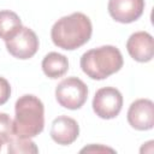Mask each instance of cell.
Listing matches in <instances>:
<instances>
[{"label": "cell", "instance_id": "277c9868", "mask_svg": "<svg viewBox=\"0 0 154 154\" xmlns=\"http://www.w3.org/2000/svg\"><path fill=\"white\" fill-rule=\"evenodd\" d=\"M55 99L64 108L78 109L88 99V87L78 77L64 78L55 88Z\"/></svg>", "mask_w": 154, "mask_h": 154}, {"label": "cell", "instance_id": "3957f363", "mask_svg": "<svg viewBox=\"0 0 154 154\" xmlns=\"http://www.w3.org/2000/svg\"><path fill=\"white\" fill-rule=\"evenodd\" d=\"M124 60L120 51L111 45L93 48L81 57V69L91 79L101 81L118 72Z\"/></svg>", "mask_w": 154, "mask_h": 154}, {"label": "cell", "instance_id": "ba28073f", "mask_svg": "<svg viewBox=\"0 0 154 154\" xmlns=\"http://www.w3.org/2000/svg\"><path fill=\"white\" fill-rule=\"evenodd\" d=\"M107 8L116 22L129 24L143 14L144 0H108Z\"/></svg>", "mask_w": 154, "mask_h": 154}, {"label": "cell", "instance_id": "6da1fadb", "mask_svg": "<svg viewBox=\"0 0 154 154\" xmlns=\"http://www.w3.org/2000/svg\"><path fill=\"white\" fill-rule=\"evenodd\" d=\"M93 34V25L88 16L73 12L58 19L51 30L53 43L65 51H73L85 45Z\"/></svg>", "mask_w": 154, "mask_h": 154}, {"label": "cell", "instance_id": "52a82bcc", "mask_svg": "<svg viewBox=\"0 0 154 154\" xmlns=\"http://www.w3.org/2000/svg\"><path fill=\"white\" fill-rule=\"evenodd\" d=\"M131 128L138 131L150 130L154 126V103L149 99L135 100L126 114Z\"/></svg>", "mask_w": 154, "mask_h": 154}, {"label": "cell", "instance_id": "8fae6325", "mask_svg": "<svg viewBox=\"0 0 154 154\" xmlns=\"http://www.w3.org/2000/svg\"><path fill=\"white\" fill-rule=\"evenodd\" d=\"M43 73L52 79L63 77L69 70V60L64 54L58 52H49L42 60Z\"/></svg>", "mask_w": 154, "mask_h": 154}, {"label": "cell", "instance_id": "5bb4252c", "mask_svg": "<svg viewBox=\"0 0 154 154\" xmlns=\"http://www.w3.org/2000/svg\"><path fill=\"white\" fill-rule=\"evenodd\" d=\"M13 136V120L7 113L0 112V149L4 144H7Z\"/></svg>", "mask_w": 154, "mask_h": 154}, {"label": "cell", "instance_id": "5b68a950", "mask_svg": "<svg viewBox=\"0 0 154 154\" xmlns=\"http://www.w3.org/2000/svg\"><path fill=\"white\" fill-rule=\"evenodd\" d=\"M93 109L101 119L116 118L123 107V95L114 87L100 88L93 99Z\"/></svg>", "mask_w": 154, "mask_h": 154}, {"label": "cell", "instance_id": "9c48e42d", "mask_svg": "<svg viewBox=\"0 0 154 154\" xmlns=\"http://www.w3.org/2000/svg\"><path fill=\"white\" fill-rule=\"evenodd\" d=\"M126 51L129 55L138 63L150 61L154 55L153 36L147 31L134 32L126 41Z\"/></svg>", "mask_w": 154, "mask_h": 154}, {"label": "cell", "instance_id": "2e32d148", "mask_svg": "<svg viewBox=\"0 0 154 154\" xmlns=\"http://www.w3.org/2000/svg\"><path fill=\"white\" fill-rule=\"evenodd\" d=\"M83 152H112V153H114V149L103 147V146H101V144H99V146L91 144V146H89V147H84L83 149H81V153H83Z\"/></svg>", "mask_w": 154, "mask_h": 154}, {"label": "cell", "instance_id": "4fadbf2b", "mask_svg": "<svg viewBox=\"0 0 154 154\" xmlns=\"http://www.w3.org/2000/svg\"><path fill=\"white\" fill-rule=\"evenodd\" d=\"M7 152L11 154H30V153H38V148L36 147L35 142L31 138L26 137H18L13 136L7 142Z\"/></svg>", "mask_w": 154, "mask_h": 154}, {"label": "cell", "instance_id": "30bf717a", "mask_svg": "<svg viewBox=\"0 0 154 154\" xmlns=\"http://www.w3.org/2000/svg\"><path fill=\"white\" fill-rule=\"evenodd\" d=\"M79 135L78 123L67 116H60L55 118L51 126L52 140L60 146H69L73 143Z\"/></svg>", "mask_w": 154, "mask_h": 154}, {"label": "cell", "instance_id": "8992f818", "mask_svg": "<svg viewBox=\"0 0 154 154\" xmlns=\"http://www.w3.org/2000/svg\"><path fill=\"white\" fill-rule=\"evenodd\" d=\"M6 42L7 52L17 59H30L38 49V38L34 30L26 26H22L20 30Z\"/></svg>", "mask_w": 154, "mask_h": 154}, {"label": "cell", "instance_id": "7a4b0ae2", "mask_svg": "<svg viewBox=\"0 0 154 154\" xmlns=\"http://www.w3.org/2000/svg\"><path fill=\"white\" fill-rule=\"evenodd\" d=\"M45 128V106L31 94L20 96L14 105L13 134L18 137L32 138Z\"/></svg>", "mask_w": 154, "mask_h": 154}, {"label": "cell", "instance_id": "9a60e30c", "mask_svg": "<svg viewBox=\"0 0 154 154\" xmlns=\"http://www.w3.org/2000/svg\"><path fill=\"white\" fill-rule=\"evenodd\" d=\"M10 96H11V85L6 78L0 77V106L6 103Z\"/></svg>", "mask_w": 154, "mask_h": 154}, {"label": "cell", "instance_id": "7c38bea8", "mask_svg": "<svg viewBox=\"0 0 154 154\" xmlns=\"http://www.w3.org/2000/svg\"><path fill=\"white\" fill-rule=\"evenodd\" d=\"M22 26V20L16 12L10 10L0 11V38L7 41L13 37Z\"/></svg>", "mask_w": 154, "mask_h": 154}]
</instances>
